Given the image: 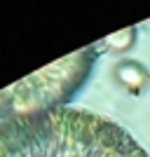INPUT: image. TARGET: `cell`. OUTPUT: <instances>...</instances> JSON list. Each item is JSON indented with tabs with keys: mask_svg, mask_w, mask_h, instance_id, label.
Returning <instances> with one entry per match:
<instances>
[{
	"mask_svg": "<svg viewBox=\"0 0 150 157\" xmlns=\"http://www.w3.org/2000/svg\"><path fill=\"white\" fill-rule=\"evenodd\" d=\"M0 157H148L120 124L78 108H47L0 124Z\"/></svg>",
	"mask_w": 150,
	"mask_h": 157,
	"instance_id": "cell-1",
	"label": "cell"
}]
</instances>
